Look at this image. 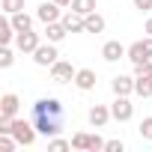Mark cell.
<instances>
[{
  "instance_id": "12",
  "label": "cell",
  "mask_w": 152,
  "mask_h": 152,
  "mask_svg": "<svg viewBox=\"0 0 152 152\" xmlns=\"http://www.w3.org/2000/svg\"><path fill=\"white\" fill-rule=\"evenodd\" d=\"M110 90H113V96H131L134 93V78H128V75H116V78L110 81Z\"/></svg>"
},
{
  "instance_id": "30",
  "label": "cell",
  "mask_w": 152,
  "mask_h": 152,
  "mask_svg": "<svg viewBox=\"0 0 152 152\" xmlns=\"http://www.w3.org/2000/svg\"><path fill=\"white\" fill-rule=\"evenodd\" d=\"M54 3H60V6H72V0H54Z\"/></svg>"
},
{
  "instance_id": "7",
  "label": "cell",
  "mask_w": 152,
  "mask_h": 152,
  "mask_svg": "<svg viewBox=\"0 0 152 152\" xmlns=\"http://www.w3.org/2000/svg\"><path fill=\"white\" fill-rule=\"evenodd\" d=\"M39 45H42V39H39V33H33V30H21V33L15 36V48H18L21 54H33Z\"/></svg>"
},
{
  "instance_id": "25",
  "label": "cell",
  "mask_w": 152,
  "mask_h": 152,
  "mask_svg": "<svg viewBox=\"0 0 152 152\" xmlns=\"http://www.w3.org/2000/svg\"><path fill=\"white\" fill-rule=\"evenodd\" d=\"M134 78H152V60H146V63L134 66Z\"/></svg>"
},
{
  "instance_id": "29",
  "label": "cell",
  "mask_w": 152,
  "mask_h": 152,
  "mask_svg": "<svg viewBox=\"0 0 152 152\" xmlns=\"http://www.w3.org/2000/svg\"><path fill=\"white\" fill-rule=\"evenodd\" d=\"M143 30H146V36H152V18H146V27Z\"/></svg>"
},
{
  "instance_id": "4",
  "label": "cell",
  "mask_w": 152,
  "mask_h": 152,
  "mask_svg": "<svg viewBox=\"0 0 152 152\" xmlns=\"http://www.w3.org/2000/svg\"><path fill=\"white\" fill-rule=\"evenodd\" d=\"M57 60H60V54H57V45H54V42L39 45V48L33 51V63H36V66H42V69H51Z\"/></svg>"
},
{
  "instance_id": "13",
  "label": "cell",
  "mask_w": 152,
  "mask_h": 152,
  "mask_svg": "<svg viewBox=\"0 0 152 152\" xmlns=\"http://www.w3.org/2000/svg\"><path fill=\"white\" fill-rule=\"evenodd\" d=\"M75 87H78L81 93H90L96 87V72L93 69H78V75H75Z\"/></svg>"
},
{
  "instance_id": "11",
  "label": "cell",
  "mask_w": 152,
  "mask_h": 152,
  "mask_svg": "<svg viewBox=\"0 0 152 152\" xmlns=\"http://www.w3.org/2000/svg\"><path fill=\"white\" fill-rule=\"evenodd\" d=\"M60 21H63V27H66L69 33H87V24H84V15H78L75 9H72V12H66V15H63Z\"/></svg>"
},
{
  "instance_id": "27",
  "label": "cell",
  "mask_w": 152,
  "mask_h": 152,
  "mask_svg": "<svg viewBox=\"0 0 152 152\" xmlns=\"http://www.w3.org/2000/svg\"><path fill=\"white\" fill-rule=\"evenodd\" d=\"M104 152H125V143L122 140H107L104 143Z\"/></svg>"
},
{
  "instance_id": "24",
  "label": "cell",
  "mask_w": 152,
  "mask_h": 152,
  "mask_svg": "<svg viewBox=\"0 0 152 152\" xmlns=\"http://www.w3.org/2000/svg\"><path fill=\"white\" fill-rule=\"evenodd\" d=\"M15 146H18V140L12 134H0V152H12Z\"/></svg>"
},
{
  "instance_id": "14",
  "label": "cell",
  "mask_w": 152,
  "mask_h": 152,
  "mask_svg": "<svg viewBox=\"0 0 152 152\" xmlns=\"http://www.w3.org/2000/svg\"><path fill=\"white\" fill-rule=\"evenodd\" d=\"M128 60H131V66H140V63H146V60H152V54L146 51V45H143V39L140 42H134V45H128V54H125Z\"/></svg>"
},
{
  "instance_id": "19",
  "label": "cell",
  "mask_w": 152,
  "mask_h": 152,
  "mask_svg": "<svg viewBox=\"0 0 152 152\" xmlns=\"http://www.w3.org/2000/svg\"><path fill=\"white\" fill-rule=\"evenodd\" d=\"M134 93L140 99H149L152 96V78H134Z\"/></svg>"
},
{
  "instance_id": "5",
  "label": "cell",
  "mask_w": 152,
  "mask_h": 152,
  "mask_svg": "<svg viewBox=\"0 0 152 152\" xmlns=\"http://www.w3.org/2000/svg\"><path fill=\"white\" fill-rule=\"evenodd\" d=\"M110 116H113L116 122H128V119L134 116V104L128 102V96H116V99H113V104H110Z\"/></svg>"
},
{
  "instance_id": "21",
  "label": "cell",
  "mask_w": 152,
  "mask_h": 152,
  "mask_svg": "<svg viewBox=\"0 0 152 152\" xmlns=\"http://www.w3.org/2000/svg\"><path fill=\"white\" fill-rule=\"evenodd\" d=\"M0 9H3L6 15H15L24 9V0H0Z\"/></svg>"
},
{
  "instance_id": "20",
  "label": "cell",
  "mask_w": 152,
  "mask_h": 152,
  "mask_svg": "<svg viewBox=\"0 0 152 152\" xmlns=\"http://www.w3.org/2000/svg\"><path fill=\"white\" fill-rule=\"evenodd\" d=\"M72 9L78 12V15H90V12H96L99 6H96V0H72Z\"/></svg>"
},
{
  "instance_id": "8",
  "label": "cell",
  "mask_w": 152,
  "mask_h": 152,
  "mask_svg": "<svg viewBox=\"0 0 152 152\" xmlns=\"http://www.w3.org/2000/svg\"><path fill=\"white\" fill-rule=\"evenodd\" d=\"M36 18H39L42 24H54V21H60V18H63V15H60V3H54V0H48V3H39Z\"/></svg>"
},
{
  "instance_id": "23",
  "label": "cell",
  "mask_w": 152,
  "mask_h": 152,
  "mask_svg": "<svg viewBox=\"0 0 152 152\" xmlns=\"http://www.w3.org/2000/svg\"><path fill=\"white\" fill-rule=\"evenodd\" d=\"M12 63H15V54H12L9 45H3V48H0V69H9Z\"/></svg>"
},
{
  "instance_id": "15",
  "label": "cell",
  "mask_w": 152,
  "mask_h": 152,
  "mask_svg": "<svg viewBox=\"0 0 152 152\" xmlns=\"http://www.w3.org/2000/svg\"><path fill=\"white\" fill-rule=\"evenodd\" d=\"M69 36V30L63 27V21H54V24H45V39L48 42H54V45H60L63 39Z\"/></svg>"
},
{
  "instance_id": "18",
  "label": "cell",
  "mask_w": 152,
  "mask_h": 152,
  "mask_svg": "<svg viewBox=\"0 0 152 152\" xmlns=\"http://www.w3.org/2000/svg\"><path fill=\"white\" fill-rule=\"evenodd\" d=\"M84 24H87V33H104V18H102L99 12L84 15Z\"/></svg>"
},
{
  "instance_id": "6",
  "label": "cell",
  "mask_w": 152,
  "mask_h": 152,
  "mask_svg": "<svg viewBox=\"0 0 152 152\" xmlns=\"http://www.w3.org/2000/svg\"><path fill=\"white\" fill-rule=\"evenodd\" d=\"M75 75H78V69H75L69 60H57V63L51 66V78H54L57 84H69V81H75Z\"/></svg>"
},
{
  "instance_id": "9",
  "label": "cell",
  "mask_w": 152,
  "mask_h": 152,
  "mask_svg": "<svg viewBox=\"0 0 152 152\" xmlns=\"http://www.w3.org/2000/svg\"><path fill=\"white\" fill-rule=\"evenodd\" d=\"M125 54H128V48H125L122 42H116V39H110V42L102 45V57H104L107 63H116V60H122Z\"/></svg>"
},
{
  "instance_id": "26",
  "label": "cell",
  "mask_w": 152,
  "mask_h": 152,
  "mask_svg": "<svg viewBox=\"0 0 152 152\" xmlns=\"http://www.w3.org/2000/svg\"><path fill=\"white\" fill-rule=\"evenodd\" d=\"M137 131H140V137H143V140H152V116H146V119L140 122V128H137Z\"/></svg>"
},
{
  "instance_id": "28",
  "label": "cell",
  "mask_w": 152,
  "mask_h": 152,
  "mask_svg": "<svg viewBox=\"0 0 152 152\" xmlns=\"http://www.w3.org/2000/svg\"><path fill=\"white\" fill-rule=\"evenodd\" d=\"M134 9H140V12H149V9H152V0H134Z\"/></svg>"
},
{
  "instance_id": "2",
  "label": "cell",
  "mask_w": 152,
  "mask_h": 152,
  "mask_svg": "<svg viewBox=\"0 0 152 152\" xmlns=\"http://www.w3.org/2000/svg\"><path fill=\"white\" fill-rule=\"evenodd\" d=\"M9 134H12V137L18 140V146H33V143H36V134H39V131H36L33 119L27 122V119H18V116H15V119H12V125H9Z\"/></svg>"
},
{
  "instance_id": "10",
  "label": "cell",
  "mask_w": 152,
  "mask_h": 152,
  "mask_svg": "<svg viewBox=\"0 0 152 152\" xmlns=\"http://www.w3.org/2000/svg\"><path fill=\"white\" fill-rule=\"evenodd\" d=\"M87 119H90L93 128H104L107 119H113V116H110V107H104V104H93L90 113H87Z\"/></svg>"
},
{
  "instance_id": "17",
  "label": "cell",
  "mask_w": 152,
  "mask_h": 152,
  "mask_svg": "<svg viewBox=\"0 0 152 152\" xmlns=\"http://www.w3.org/2000/svg\"><path fill=\"white\" fill-rule=\"evenodd\" d=\"M9 21H12V27L21 33V30H33V18L21 9V12H15V15H9Z\"/></svg>"
},
{
  "instance_id": "16",
  "label": "cell",
  "mask_w": 152,
  "mask_h": 152,
  "mask_svg": "<svg viewBox=\"0 0 152 152\" xmlns=\"http://www.w3.org/2000/svg\"><path fill=\"white\" fill-rule=\"evenodd\" d=\"M15 36H18V30L12 27V21H9V18H3V21H0V45H12V42H15Z\"/></svg>"
},
{
  "instance_id": "22",
  "label": "cell",
  "mask_w": 152,
  "mask_h": 152,
  "mask_svg": "<svg viewBox=\"0 0 152 152\" xmlns=\"http://www.w3.org/2000/svg\"><path fill=\"white\" fill-rule=\"evenodd\" d=\"M48 149H51V152H66V149H72V140H63V137H51V140H48Z\"/></svg>"
},
{
  "instance_id": "1",
  "label": "cell",
  "mask_w": 152,
  "mask_h": 152,
  "mask_svg": "<svg viewBox=\"0 0 152 152\" xmlns=\"http://www.w3.org/2000/svg\"><path fill=\"white\" fill-rule=\"evenodd\" d=\"M30 119H33V125H36L39 134H45V137H57V134L63 131V119H66L60 99H39V102H33Z\"/></svg>"
},
{
  "instance_id": "3",
  "label": "cell",
  "mask_w": 152,
  "mask_h": 152,
  "mask_svg": "<svg viewBox=\"0 0 152 152\" xmlns=\"http://www.w3.org/2000/svg\"><path fill=\"white\" fill-rule=\"evenodd\" d=\"M104 143L107 140H102L99 134H87V131H78L72 137V149H81V152H99L104 149Z\"/></svg>"
}]
</instances>
